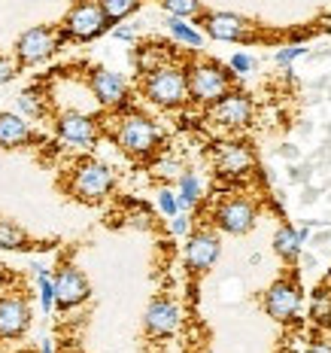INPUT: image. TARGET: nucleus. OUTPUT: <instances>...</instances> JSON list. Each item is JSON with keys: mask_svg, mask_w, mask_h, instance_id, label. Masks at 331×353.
I'll use <instances>...</instances> for the list:
<instances>
[{"mask_svg": "<svg viewBox=\"0 0 331 353\" xmlns=\"http://www.w3.org/2000/svg\"><path fill=\"white\" fill-rule=\"evenodd\" d=\"M216 223L228 234H246L255 225V208L244 198H231L216 208Z\"/></svg>", "mask_w": 331, "mask_h": 353, "instance_id": "obj_10", "label": "nucleus"}, {"mask_svg": "<svg viewBox=\"0 0 331 353\" xmlns=\"http://www.w3.org/2000/svg\"><path fill=\"white\" fill-rule=\"evenodd\" d=\"M307 353H331V344H313Z\"/></svg>", "mask_w": 331, "mask_h": 353, "instance_id": "obj_34", "label": "nucleus"}, {"mask_svg": "<svg viewBox=\"0 0 331 353\" xmlns=\"http://www.w3.org/2000/svg\"><path fill=\"white\" fill-rule=\"evenodd\" d=\"M186 85H189V98L197 104H213L219 101L225 92H231V73L222 70L213 61H197L186 70Z\"/></svg>", "mask_w": 331, "mask_h": 353, "instance_id": "obj_3", "label": "nucleus"}, {"mask_svg": "<svg viewBox=\"0 0 331 353\" xmlns=\"http://www.w3.org/2000/svg\"><path fill=\"white\" fill-rule=\"evenodd\" d=\"M31 326V307L25 299L6 296L0 299V338H21Z\"/></svg>", "mask_w": 331, "mask_h": 353, "instance_id": "obj_13", "label": "nucleus"}, {"mask_svg": "<svg viewBox=\"0 0 331 353\" xmlns=\"http://www.w3.org/2000/svg\"><path fill=\"white\" fill-rule=\"evenodd\" d=\"M43 353H52V341H43Z\"/></svg>", "mask_w": 331, "mask_h": 353, "instance_id": "obj_35", "label": "nucleus"}, {"mask_svg": "<svg viewBox=\"0 0 331 353\" xmlns=\"http://www.w3.org/2000/svg\"><path fill=\"white\" fill-rule=\"evenodd\" d=\"M55 131L61 141H67L73 146H92L98 141V122L85 113H76V110H67L55 119Z\"/></svg>", "mask_w": 331, "mask_h": 353, "instance_id": "obj_9", "label": "nucleus"}, {"mask_svg": "<svg viewBox=\"0 0 331 353\" xmlns=\"http://www.w3.org/2000/svg\"><path fill=\"white\" fill-rule=\"evenodd\" d=\"M171 219H173V223H171V232L173 234H186L189 232V216H186V213H182V216L176 213V216H171Z\"/></svg>", "mask_w": 331, "mask_h": 353, "instance_id": "obj_31", "label": "nucleus"}, {"mask_svg": "<svg viewBox=\"0 0 331 353\" xmlns=\"http://www.w3.org/2000/svg\"><path fill=\"white\" fill-rule=\"evenodd\" d=\"M88 88H92V94L98 98V104H104V107H122L125 101H128V85H125V79L113 70H104V68L92 70Z\"/></svg>", "mask_w": 331, "mask_h": 353, "instance_id": "obj_11", "label": "nucleus"}, {"mask_svg": "<svg viewBox=\"0 0 331 353\" xmlns=\"http://www.w3.org/2000/svg\"><path fill=\"white\" fill-rule=\"evenodd\" d=\"M204 31L210 37H216V40H228V43H246L253 40L255 31L253 25H249L246 19L240 16H231V12H207V16L201 19Z\"/></svg>", "mask_w": 331, "mask_h": 353, "instance_id": "obj_8", "label": "nucleus"}, {"mask_svg": "<svg viewBox=\"0 0 331 353\" xmlns=\"http://www.w3.org/2000/svg\"><path fill=\"white\" fill-rule=\"evenodd\" d=\"M137 6H140V0H100V10H104V16H107L109 25L128 19Z\"/></svg>", "mask_w": 331, "mask_h": 353, "instance_id": "obj_22", "label": "nucleus"}, {"mask_svg": "<svg viewBox=\"0 0 331 353\" xmlns=\"http://www.w3.org/2000/svg\"><path fill=\"white\" fill-rule=\"evenodd\" d=\"M19 73V64L12 61V58H6V55H0V85L3 83H10L12 77Z\"/></svg>", "mask_w": 331, "mask_h": 353, "instance_id": "obj_28", "label": "nucleus"}, {"mask_svg": "<svg viewBox=\"0 0 331 353\" xmlns=\"http://www.w3.org/2000/svg\"><path fill=\"white\" fill-rule=\"evenodd\" d=\"M255 68V58H249L244 52H237V55H231V70H237V73H249Z\"/></svg>", "mask_w": 331, "mask_h": 353, "instance_id": "obj_29", "label": "nucleus"}, {"mask_svg": "<svg viewBox=\"0 0 331 353\" xmlns=\"http://www.w3.org/2000/svg\"><path fill=\"white\" fill-rule=\"evenodd\" d=\"M158 208L164 216H176V213H180V201H176V195L171 189H161L158 192Z\"/></svg>", "mask_w": 331, "mask_h": 353, "instance_id": "obj_26", "label": "nucleus"}, {"mask_svg": "<svg viewBox=\"0 0 331 353\" xmlns=\"http://www.w3.org/2000/svg\"><path fill=\"white\" fill-rule=\"evenodd\" d=\"M0 286H3V268H0Z\"/></svg>", "mask_w": 331, "mask_h": 353, "instance_id": "obj_37", "label": "nucleus"}, {"mask_svg": "<svg viewBox=\"0 0 331 353\" xmlns=\"http://www.w3.org/2000/svg\"><path fill=\"white\" fill-rule=\"evenodd\" d=\"M156 171L161 176H176V174H180V165H176V161H158Z\"/></svg>", "mask_w": 331, "mask_h": 353, "instance_id": "obj_33", "label": "nucleus"}, {"mask_svg": "<svg viewBox=\"0 0 331 353\" xmlns=\"http://www.w3.org/2000/svg\"><path fill=\"white\" fill-rule=\"evenodd\" d=\"M70 192L85 204H98L113 192V171L104 165V161H94L85 159L73 168V183H70Z\"/></svg>", "mask_w": 331, "mask_h": 353, "instance_id": "obj_4", "label": "nucleus"}, {"mask_svg": "<svg viewBox=\"0 0 331 353\" xmlns=\"http://www.w3.org/2000/svg\"><path fill=\"white\" fill-rule=\"evenodd\" d=\"M219 256V238L213 232H195L186 244V265L189 271H207Z\"/></svg>", "mask_w": 331, "mask_h": 353, "instance_id": "obj_15", "label": "nucleus"}, {"mask_svg": "<svg viewBox=\"0 0 331 353\" xmlns=\"http://www.w3.org/2000/svg\"><path fill=\"white\" fill-rule=\"evenodd\" d=\"M36 281H40V301H43V311H52L55 305V286H52V277L43 271V274H36Z\"/></svg>", "mask_w": 331, "mask_h": 353, "instance_id": "obj_25", "label": "nucleus"}, {"mask_svg": "<svg viewBox=\"0 0 331 353\" xmlns=\"http://www.w3.org/2000/svg\"><path fill=\"white\" fill-rule=\"evenodd\" d=\"M197 198H201V180L195 174H180V192H176L180 210H189L192 204H197Z\"/></svg>", "mask_w": 331, "mask_h": 353, "instance_id": "obj_21", "label": "nucleus"}, {"mask_svg": "<svg viewBox=\"0 0 331 353\" xmlns=\"http://www.w3.org/2000/svg\"><path fill=\"white\" fill-rule=\"evenodd\" d=\"M298 305H301V292L292 281H277L264 296V311L274 320H289L298 311Z\"/></svg>", "mask_w": 331, "mask_h": 353, "instance_id": "obj_14", "label": "nucleus"}, {"mask_svg": "<svg viewBox=\"0 0 331 353\" xmlns=\"http://www.w3.org/2000/svg\"><path fill=\"white\" fill-rule=\"evenodd\" d=\"M180 326V307L171 299H156L146 311V332L152 338H167Z\"/></svg>", "mask_w": 331, "mask_h": 353, "instance_id": "obj_16", "label": "nucleus"}, {"mask_svg": "<svg viewBox=\"0 0 331 353\" xmlns=\"http://www.w3.org/2000/svg\"><path fill=\"white\" fill-rule=\"evenodd\" d=\"M52 286H55V305L61 307V311L83 305V301L88 299V292H92V286H88L85 274L79 268H73V265H64V268H58V274L52 277Z\"/></svg>", "mask_w": 331, "mask_h": 353, "instance_id": "obj_7", "label": "nucleus"}, {"mask_svg": "<svg viewBox=\"0 0 331 353\" xmlns=\"http://www.w3.org/2000/svg\"><path fill=\"white\" fill-rule=\"evenodd\" d=\"M116 143L137 159L152 156L161 143V128L149 119V116L128 113L119 119V125H116Z\"/></svg>", "mask_w": 331, "mask_h": 353, "instance_id": "obj_2", "label": "nucleus"}, {"mask_svg": "<svg viewBox=\"0 0 331 353\" xmlns=\"http://www.w3.org/2000/svg\"><path fill=\"white\" fill-rule=\"evenodd\" d=\"M31 141H34V131L21 116L0 113V146H6V150H19V146H25Z\"/></svg>", "mask_w": 331, "mask_h": 353, "instance_id": "obj_17", "label": "nucleus"}, {"mask_svg": "<svg viewBox=\"0 0 331 353\" xmlns=\"http://www.w3.org/2000/svg\"><path fill=\"white\" fill-rule=\"evenodd\" d=\"M113 34H116V40H128V43H131V40L137 37V28H134V25H119Z\"/></svg>", "mask_w": 331, "mask_h": 353, "instance_id": "obj_32", "label": "nucleus"}, {"mask_svg": "<svg viewBox=\"0 0 331 353\" xmlns=\"http://www.w3.org/2000/svg\"><path fill=\"white\" fill-rule=\"evenodd\" d=\"M19 110L21 113H28V116H40L43 113V107H40V101H36L34 92H21L19 94Z\"/></svg>", "mask_w": 331, "mask_h": 353, "instance_id": "obj_27", "label": "nucleus"}, {"mask_svg": "<svg viewBox=\"0 0 331 353\" xmlns=\"http://www.w3.org/2000/svg\"><path fill=\"white\" fill-rule=\"evenodd\" d=\"M109 28V21L100 10L98 0H79L76 6H70V12L64 16L61 34L64 40H76V43H88L94 37H100Z\"/></svg>", "mask_w": 331, "mask_h": 353, "instance_id": "obj_5", "label": "nucleus"}, {"mask_svg": "<svg viewBox=\"0 0 331 353\" xmlns=\"http://www.w3.org/2000/svg\"><path fill=\"white\" fill-rule=\"evenodd\" d=\"M325 28H328V31H331V16H325Z\"/></svg>", "mask_w": 331, "mask_h": 353, "instance_id": "obj_36", "label": "nucleus"}, {"mask_svg": "<svg viewBox=\"0 0 331 353\" xmlns=\"http://www.w3.org/2000/svg\"><path fill=\"white\" fill-rule=\"evenodd\" d=\"M164 6L167 16H176V19H189V16H197L201 12V3L197 0H158Z\"/></svg>", "mask_w": 331, "mask_h": 353, "instance_id": "obj_24", "label": "nucleus"}, {"mask_svg": "<svg viewBox=\"0 0 331 353\" xmlns=\"http://www.w3.org/2000/svg\"><path fill=\"white\" fill-rule=\"evenodd\" d=\"M61 43H64V34L58 31V28L36 25L19 37L16 58H19V64H40V61H46L49 55H55Z\"/></svg>", "mask_w": 331, "mask_h": 353, "instance_id": "obj_6", "label": "nucleus"}, {"mask_svg": "<svg viewBox=\"0 0 331 353\" xmlns=\"http://www.w3.org/2000/svg\"><path fill=\"white\" fill-rule=\"evenodd\" d=\"M216 165L222 174H240L249 168V152L240 143H222L216 152Z\"/></svg>", "mask_w": 331, "mask_h": 353, "instance_id": "obj_18", "label": "nucleus"}, {"mask_svg": "<svg viewBox=\"0 0 331 353\" xmlns=\"http://www.w3.org/2000/svg\"><path fill=\"white\" fill-rule=\"evenodd\" d=\"M249 116H253V104H249L246 94H237V92H225L210 107V119L219 125H231V128L234 125H246Z\"/></svg>", "mask_w": 331, "mask_h": 353, "instance_id": "obj_12", "label": "nucleus"}, {"mask_svg": "<svg viewBox=\"0 0 331 353\" xmlns=\"http://www.w3.org/2000/svg\"><path fill=\"white\" fill-rule=\"evenodd\" d=\"M298 55H304V49L301 46H289V49H279L277 52V64H292Z\"/></svg>", "mask_w": 331, "mask_h": 353, "instance_id": "obj_30", "label": "nucleus"}, {"mask_svg": "<svg viewBox=\"0 0 331 353\" xmlns=\"http://www.w3.org/2000/svg\"><path fill=\"white\" fill-rule=\"evenodd\" d=\"M167 25V31L173 34V40H180V43H186V46H192V49H197L204 43V37H201V31H195L192 25H186V19H176V16H171L164 21Z\"/></svg>", "mask_w": 331, "mask_h": 353, "instance_id": "obj_20", "label": "nucleus"}, {"mask_svg": "<svg viewBox=\"0 0 331 353\" xmlns=\"http://www.w3.org/2000/svg\"><path fill=\"white\" fill-rule=\"evenodd\" d=\"M274 247H277V253L283 256V259H295L298 256V250H301V241H298V234L289 229V225H283V229L277 232V238H274Z\"/></svg>", "mask_w": 331, "mask_h": 353, "instance_id": "obj_23", "label": "nucleus"}, {"mask_svg": "<svg viewBox=\"0 0 331 353\" xmlns=\"http://www.w3.org/2000/svg\"><path fill=\"white\" fill-rule=\"evenodd\" d=\"M0 250H16V253H28V250H34V241L28 238V234L21 232L16 223H10V219L0 216Z\"/></svg>", "mask_w": 331, "mask_h": 353, "instance_id": "obj_19", "label": "nucleus"}, {"mask_svg": "<svg viewBox=\"0 0 331 353\" xmlns=\"http://www.w3.org/2000/svg\"><path fill=\"white\" fill-rule=\"evenodd\" d=\"M143 94L152 101L156 107L176 110L189 101V85H186V70L161 64V68L146 70L143 77Z\"/></svg>", "mask_w": 331, "mask_h": 353, "instance_id": "obj_1", "label": "nucleus"}]
</instances>
